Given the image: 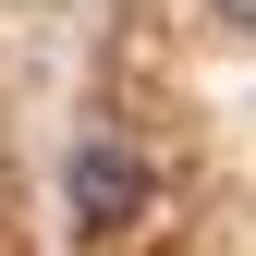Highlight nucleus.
<instances>
[{
    "instance_id": "nucleus-1",
    "label": "nucleus",
    "mask_w": 256,
    "mask_h": 256,
    "mask_svg": "<svg viewBox=\"0 0 256 256\" xmlns=\"http://www.w3.org/2000/svg\"><path fill=\"white\" fill-rule=\"evenodd\" d=\"M134 208H146V158H134V146H74V220L122 232Z\"/></svg>"
},
{
    "instance_id": "nucleus-2",
    "label": "nucleus",
    "mask_w": 256,
    "mask_h": 256,
    "mask_svg": "<svg viewBox=\"0 0 256 256\" xmlns=\"http://www.w3.org/2000/svg\"><path fill=\"white\" fill-rule=\"evenodd\" d=\"M220 12H232V24H256V0H220Z\"/></svg>"
}]
</instances>
